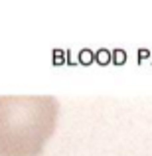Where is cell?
<instances>
[{"instance_id":"cell-1","label":"cell","mask_w":152,"mask_h":156,"mask_svg":"<svg viewBox=\"0 0 152 156\" xmlns=\"http://www.w3.org/2000/svg\"><path fill=\"white\" fill-rule=\"evenodd\" d=\"M53 95H0V156H38L55 130Z\"/></svg>"}]
</instances>
